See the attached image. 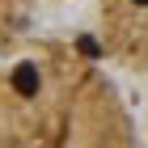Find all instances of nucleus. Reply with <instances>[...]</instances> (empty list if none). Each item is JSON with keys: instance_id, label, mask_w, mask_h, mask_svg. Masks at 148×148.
<instances>
[{"instance_id": "1", "label": "nucleus", "mask_w": 148, "mask_h": 148, "mask_svg": "<svg viewBox=\"0 0 148 148\" xmlns=\"http://www.w3.org/2000/svg\"><path fill=\"white\" fill-rule=\"evenodd\" d=\"M13 89L25 93V97L38 93V68H34V64H17V72H13Z\"/></svg>"}, {"instance_id": "2", "label": "nucleus", "mask_w": 148, "mask_h": 148, "mask_svg": "<svg viewBox=\"0 0 148 148\" xmlns=\"http://www.w3.org/2000/svg\"><path fill=\"white\" fill-rule=\"evenodd\" d=\"M80 51H85V55H89V59H97V55H102V51H97V42H93V38H80Z\"/></svg>"}, {"instance_id": "3", "label": "nucleus", "mask_w": 148, "mask_h": 148, "mask_svg": "<svg viewBox=\"0 0 148 148\" xmlns=\"http://www.w3.org/2000/svg\"><path fill=\"white\" fill-rule=\"evenodd\" d=\"M136 4H148V0H136Z\"/></svg>"}]
</instances>
